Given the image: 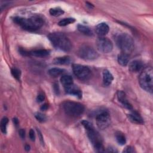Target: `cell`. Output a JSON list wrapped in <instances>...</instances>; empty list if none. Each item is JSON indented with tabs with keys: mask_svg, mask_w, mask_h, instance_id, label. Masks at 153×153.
Here are the masks:
<instances>
[{
	"mask_svg": "<svg viewBox=\"0 0 153 153\" xmlns=\"http://www.w3.org/2000/svg\"><path fill=\"white\" fill-rule=\"evenodd\" d=\"M117 45L122 53L129 54L134 49L133 38L126 33H122L117 37Z\"/></svg>",
	"mask_w": 153,
	"mask_h": 153,
	"instance_id": "obj_5",
	"label": "cell"
},
{
	"mask_svg": "<svg viewBox=\"0 0 153 153\" xmlns=\"http://www.w3.org/2000/svg\"><path fill=\"white\" fill-rule=\"evenodd\" d=\"M143 68V63L139 60H134L131 62L128 65V70L131 72H137Z\"/></svg>",
	"mask_w": 153,
	"mask_h": 153,
	"instance_id": "obj_14",
	"label": "cell"
},
{
	"mask_svg": "<svg viewBox=\"0 0 153 153\" xmlns=\"http://www.w3.org/2000/svg\"><path fill=\"white\" fill-rule=\"evenodd\" d=\"M62 107L65 113L71 117H79L84 111V106L79 102L73 101H65L62 104Z\"/></svg>",
	"mask_w": 153,
	"mask_h": 153,
	"instance_id": "obj_6",
	"label": "cell"
},
{
	"mask_svg": "<svg viewBox=\"0 0 153 153\" xmlns=\"http://www.w3.org/2000/svg\"><path fill=\"white\" fill-rule=\"evenodd\" d=\"M96 32L100 36H104L106 35L109 30V26L106 23H100L96 26Z\"/></svg>",
	"mask_w": 153,
	"mask_h": 153,
	"instance_id": "obj_13",
	"label": "cell"
},
{
	"mask_svg": "<svg viewBox=\"0 0 153 153\" xmlns=\"http://www.w3.org/2000/svg\"><path fill=\"white\" fill-rule=\"evenodd\" d=\"M49 13L51 16L57 17L64 14V11L59 7H55L50 8L49 10Z\"/></svg>",
	"mask_w": 153,
	"mask_h": 153,
	"instance_id": "obj_24",
	"label": "cell"
},
{
	"mask_svg": "<svg viewBox=\"0 0 153 153\" xmlns=\"http://www.w3.org/2000/svg\"><path fill=\"white\" fill-rule=\"evenodd\" d=\"M25 149L27 151H29L30 150V146L29 145H26V146H25Z\"/></svg>",
	"mask_w": 153,
	"mask_h": 153,
	"instance_id": "obj_37",
	"label": "cell"
},
{
	"mask_svg": "<svg viewBox=\"0 0 153 153\" xmlns=\"http://www.w3.org/2000/svg\"><path fill=\"white\" fill-rule=\"evenodd\" d=\"M36 130H37V132H38V137H39V140H40L41 144H42V145H44V139H43V136H42V133H41V132L40 131V130H39L38 128H37Z\"/></svg>",
	"mask_w": 153,
	"mask_h": 153,
	"instance_id": "obj_32",
	"label": "cell"
},
{
	"mask_svg": "<svg viewBox=\"0 0 153 153\" xmlns=\"http://www.w3.org/2000/svg\"><path fill=\"white\" fill-rule=\"evenodd\" d=\"M13 122H14V124L15 125H17L18 124V123H19V121H18V120L17 119V118H14L13 119Z\"/></svg>",
	"mask_w": 153,
	"mask_h": 153,
	"instance_id": "obj_36",
	"label": "cell"
},
{
	"mask_svg": "<svg viewBox=\"0 0 153 153\" xmlns=\"http://www.w3.org/2000/svg\"><path fill=\"white\" fill-rule=\"evenodd\" d=\"M81 124L86 129L88 137L96 151L99 152H105L102 139L99 133L94 129L92 124L87 120H82Z\"/></svg>",
	"mask_w": 153,
	"mask_h": 153,
	"instance_id": "obj_2",
	"label": "cell"
},
{
	"mask_svg": "<svg viewBox=\"0 0 153 153\" xmlns=\"http://www.w3.org/2000/svg\"><path fill=\"white\" fill-rule=\"evenodd\" d=\"M77 28H78V30L81 33H82V34H84L85 35H87V36H92L93 35L92 30H91V29L89 27H88L87 26L79 24L77 26Z\"/></svg>",
	"mask_w": 153,
	"mask_h": 153,
	"instance_id": "obj_20",
	"label": "cell"
},
{
	"mask_svg": "<svg viewBox=\"0 0 153 153\" xmlns=\"http://www.w3.org/2000/svg\"><path fill=\"white\" fill-rule=\"evenodd\" d=\"M60 81L64 87H66L73 84V78L71 75H63L60 78Z\"/></svg>",
	"mask_w": 153,
	"mask_h": 153,
	"instance_id": "obj_22",
	"label": "cell"
},
{
	"mask_svg": "<svg viewBox=\"0 0 153 153\" xmlns=\"http://www.w3.org/2000/svg\"><path fill=\"white\" fill-rule=\"evenodd\" d=\"M50 54V51L45 49L35 50L30 51V56L37 57H45Z\"/></svg>",
	"mask_w": 153,
	"mask_h": 153,
	"instance_id": "obj_17",
	"label": "cell"
},
{
	"mask_svg": "<svg viewBox=\"0 0 153 153\" xmlns=\"http://www.w3.org/2000/svg\"><path fill=\"white\" fill-rule=\"evenodd\" d=\"M134 151H134V149L133 147H132L131 146H127L123 150V152H125V153H133Z\"/></svg>",
	"mask_w": 153,
	"mask_h": 153,
	"instance_id": "obj_29",
	"label": "cell"
},
{
	"mask_svg": "<svg viewBox=\"0 0 153 153\" xmlns=\"http://www.w3.org/2000/svg\"><path fill=\"white\" fill-rule=\"evenodd\" d=\"M75 22V19L74 18H72V17L65 18V19L61 20L60 21H59L58 23V25L60 26H65L69 24L73 23Z\"/></svg>",
	"mask_w": 153,
	"mask_h": 153,
	"instance_id": "obj_25",
	"label": "cell"
},
{
	"mask_svg": "<svg viewBox=\"0 0 153 153\" xmlns=\"http://www.w3.org/2000/svg\"><path fill=\"white\" fill-rule=\"evenodd\" d=\"M19 134L21 138L25 139V131L24 129H22V128L20 129V130L19 131Z\"/></svg>",
	"mask_w": 153,
	"mask_h": 153,
	"instance_id": "obj_33",
	"label": "cell"
},
{
	"mask_svg": "<svg viewBox=\"0 0 153 153\" xmlns=\"http://www.w3.org/2000/svg\"><path fill=\"white\" fill-rule=\"evenodd\" d=\"M13 21L22 29L28 31L39 29L44 24L43 19L38 16H33L30 18L15 17L13 18Z\"/></svg>",
	"mask_w": 153,
	"mask_h": 153,
	"instance_id": "obj_1",
	"label": "cell"
},
{
	"mask_svg": "<svg viewBox=\"0 0 153 153\" xmlns=\"http://www.w3.org/2000/svg\"><path fill=\"white\" fill-rule=\"evenodd\" d=\"M96 121L97 127L99 129L106 128L111 123V117L108 112L102 111L96 117Z\"/></svg>",
	"mask_w": 153,
	"mask_h": 153,
	"instance_id": "obj_10",
	"label": "cell"
},
{
	"mask_svg": "<svg viewBox=\"0 0 153 153\" xmlns=\"http://www.w3.org/2000/svg\"><path fill=\"white\" fill-rule=\"evenodd\" d=\"M117 60L118 63L123 66H126L128 65V61H129V58H128V54L121 53L117 57Z\"/></svg>",
	"mask_w": 153,
	"mask_h": 153,
	"instance_id": "obj_19",
	"label": "cell"
},
{
	"mask_svg": "<svg viewBox=\"0 0 153 153\" xmlns=\"http://www.w3.org/2000/svg\"><path fill=\"white\" fill-rule=\"evenodd\" d=\"M48 38L53 46L57 49L64 51H69L72 49V42L69 39V38L63 33H50L48 35Z\"/></svg>",
	"mask_w": 153,
	"mask_h": 153,
	"instance_id": "obj_3",
	"label": "cell"
},
{
	"mask_svg": "<svg viewBox=\"0 0 153 153\" xmlns=\"http://www.w3.org/2000/svg\"><path fill=\"white\" fill-rule=\"evenodd\" d=\"M8 123V118L6 117H4L2 118L1 121V131L5 134L7 133V126Z\"/></svg>",
	"mask_w": 153,
	"mask_h": 153,
	"instance_id": "obj_27",
	"label": "cell"
},
{
	"mask_svg": "<svg viewBox=\"0 0 153 153\" xmlns=\"http://www.w3.org/2000/svg\"><path fill=\"white\" fill-rule=\"evenodd\" d=\"M106 151L107 152H117V151L115 148H108V150Z\"/></svg>",
	"mask_w": 153,
	"mask_h": 153,
	"instance_id": "obj_35",
	"label": "cell"
},
{
	"mask_svg": "<svg viewBox=\"0 0 153 153\" xmlns=\"http://www.w3.org/2000/svg\"><path fill=\"white\" fill-rule=\"evenodd\" d=\"M53 63L56 65H69L71 62V59L69 56H62L56 57L53 59Z\"/></svg>",
	"mask_w": 153,
	"mask_h": 153,
	"instance_id": "obj_18",
	"label": "cell"
},
{
	"mask_svg": "<svg viewBox=\"0 0 153 153\" xmlns=\"http://www.w3.org/2000/svg\"><path fill=\"white\" fill-rule=\"evenodd\" d=\"M114 79L113 75L107 69H105L103 72V82L105 85L108 86L111 84Z\"/></svg>",
	"mask_w": 153,
	"mask_h": 153,
	"instance_id": "obj_16",
	"label": "cell"
},
{
	"mask_svg": "<svg viewBox=\"0 0 153 153\" xmlns=\"http://www.w3.org/2000/svg\"><path fill=\"white\" fill-rule=\"evenodd\" d=\"M79 57L82 59L87 60H92L99 57V54L91 46L88 45H83L79 47L78 51Z\"/></svg>",
	"mask_w": 153,
	"mask_h": 153,
	"instance_id": "obj_7",
	"label": "cell"
},
{
	"mask_svg": "<svg viewBox=\"0 0 153 153\" xmlns=\"http://www.w3.org/2000/svg\"><path fill=\"white\" fill-rule=\"evenodd\" d=\"M40 108H41V109L42 111H45V110H47V108H48V105H47V103H45V104L42 105L41 106Z\"/></svg>",
	"mask_w": 153,
	"mask_h": 153,
	"instance_id": "obj_34",
	"label": "cell"
},
{
	"mask_svg": "<svg viewBox=\"0 0 153 153\" xmlns=\"http://www.w3.org/2000/svg\"><path fill=\"white\" fill-rule=\"evenodd\" d=\"M128 117L129 120L133 123L139 124H142L143 123V120L142 117L140 115V114L137 112L135 111H133L130 114H128Z\"/></svg>",
	"mask_w": 153,
	"mask_h": 153,
	"instance_id": "obj_15",
	"label": "cell"
},
{
	"mask_svg": "<svg viewBox=\"0 0 153 153\" xmlns=\"http://www.w3.org/2000/svg\"><path fill=\"white\" fill-rule=\"evenodd\" d=\"M45 94L43 93H42V92L39 93L36 97V101L38 102H41L45 99Z\"/></svg>",
	"mask_w": 153,
	"mask_h": 153,
	"instance_id": "obj_30",
	"label": "cell"
},
{
	"mask_svg": "<svg viewBox=\"0 0 153 153\" xmlns=\"http://www.w3.org/2000/svg\"><path fill=\"white\" fill-rule=\"evenodd\" d=\"M115 138L117 142L121 145H124L126 143V139L123 133L117 131L115 133Z\"/></svg>",
	"mask_w": 153,
	"mask_h": 153,
	"instance_id": "obj_23",
	"label": "cell"
},
{
	"mask_svg": "<svg viewBox=\"0 0 153 153\" xmlns=\"http://www.w3.org/2000/svg\"><path fill=\"white\" fill-rule=\"evenodd\" d=\"M139 82L142 89L150 93L153 90V70L151 67L144 68L139 76Z\"/></svg>",
	"mask_w": 153,
	"mask_h": 153,
	"instance_id": "obj_4",
	"label": "cell"
},
{
	"mask_svg": "<svg viewBox=\"0 0 153 153\" xmlns=\"http://www.w3.org/2000/svg\"><path fill=\"white\" fill-rule=\"evenodd\" d=\"M72 70L74 75L81 80L87 79L91 74V71L87 66L79 64H73Z\"/></svg>",
	"mask_w": 153,
	"mask_h": 153,
	"instance_id": "obj_8",
	"label": "cell"
},
{
	"mask_svg": "<svg viewBox=\"0 0 153 153\" xmlns=\"http://www.w3.org/2000/svg\"><path fill=\"white\" fill-rule=\"evenodd\" d=\"M64 72H65V70L63 69L59 68H53L50 69L48 71V73L50 76L53 77H57L63 74Z\"/></svg>",
	"mask_w": 153,
	"mask_h": 153,
	"instance_id": "obj_21",
	"label": "cell"
},
{
	"mask_svg": "<svg viewBox=\"0 0 153 153\" xmlns=\"http://www.w3.org/2000/svg\"><path fill=\"white\" fill-rule=\"evenodd\" d=\"M35 118H36V120L38 121H39V122L41 123H43V122H45L47 120V117L46 116L42 114V113H40V112H37L35 114Z\"/></svg>",
	"mask_w": 153,
	"mask_h": 153,
	"instance_id": "obj_28",
	"label": "cell"
},
{
	"mask_svg": "<svg viewBox=\"0 0 153 153\" xmlns=\"http://www.w3.org/2000/svg\"><path fill=\"white\" fill-rule=\"evenodd\" d=\"M11 73L13 75V76L16 79L17 81H20V77H21V71L17 68H12L11 69Z\"/></svg>",
	"mask_w": 153,
	"mask_h": 153,
	"instance_id": "obj_26",
	"label": "cell"
},
{
	"mask_svg": "<svg viewBox=\"0 0 153 153\" xmlns=\"http://www.w3.org/2000/svg\"><path fill=\"white\" fill-rule=\"evenodd\" d=\"M96 46L97 49L103 53H110L113 49V44L112 41L109 38L104 36H99L97 39Z\"/></svg>",
	"mask_w": 153,
	"mask_h": 153,
	"instance_id": "obj_9",
	"label": "cell"
},
{
	"mask_svg": "<svg viewBox=\"0 0 153 153\" xmlns=\"http://www.w3.org/2000/svg\"><path fill=\"white\" fill-rule=\"evenodd\" d=\"M117 97L118 99L119 100V102L127 109H128V110L132 111L133 110V107L131 106V105L128 102L127 98H126V93L121 90H119L117 91Z\"/></svg>",
	"mask_w": 153,
	"mask_h": 153,
	"instance_id": "obj_12",
	"label": "cell"
},
{
	"mask_svg": "<svg viewBox=\"0 0 153 153\" xmlns=\"http://www.w3.org/2000/svg\"><path fill=\"white\" fill-rule=\"evenodd\" d=\"M29 135V137H30V140L32 141H35V132H34L33 129L30 130Z\"/></svg>",
	"mask_w": 153,
	"mask_h": 153,
	"instance_id": "obj_31",
	"label": "cell"
},
{
	"mask_svg": "<svg viewBox=\"0 0 153 153\" xmlns=\"http://www.w3.org/2000/svg\"><path fill=\"white\" fill-rule=\"evenodd\" d=\"M65 90L67 94L77 96L78 98L82 97V91L77 85L74 84L65 87Z\"/></svg>",
	"mask_w": 153,
	"mask_h": 153,
	"instance_id": "obj_11",
	"label": "cell"
}]
</instances>
